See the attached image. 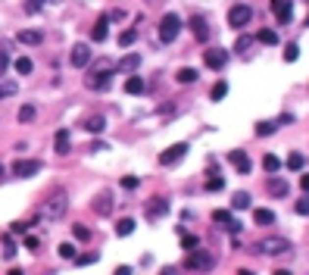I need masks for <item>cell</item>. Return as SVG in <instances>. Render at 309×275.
I'll return each instance as SVG.
<instances>
[{
	"label": "cell",
	"instance_id": "6da1fadb",
	"mask_svg": "<svg viewBox=\"0 0 309 275\" xmlns=\"http://www.w3.org/2000/svg\"><path fill=\"white\" fill-rule=\"evenodd\" d=\"M66 210H69V194L59 188V191H53V194L44 200V206H41V216L50 219V222H56V219H63Z\"/></svg>",
	"mask_w": 309,
	"mask_h": 275
},
{
	"label": "cell",
	"instance_id": "7a4b0ae2",
	"mask_svg": "<svg viewBox=\"0 0 309 275\" xmlns=\"http://www.w3.org/2000/svg\"><path fill=\"white\" fill-rule=\"evenodd\" d=\"M178 31H181V16H178V13H166L159 19V41H162V44H172V41L178 38Z\"/></svg>",
	"mask_w": 309,
	"mask_h": 275
},
{
	"label": "cell",
	"instance_id": "3957f363",
	"mask_svg": "<svg viewBox=\"0 0 309 275\" xmlns=\"http://www.w3.org/2000/svg\"><path fill=\"white\" fill-rule=\"evenodd\" d=\"M284 250H290V241L287 238H275V235L253 244V253H284Z\"/></svg>",
	"mask_w": 309,
	"mask_h": 275
},
{
	"label": "cell",
	"instance_id": "277c9868",
	"mask_svg": "<svg viewBox=\"0 0 309 275\" xmlns=\"http://www.w3.org/2000/svg\"><path fill=\"white\" fill-rule=\"evenodd\" d=\"M250 22H253V10L247 3H237V6L228 10V25L231 28H244V25H250Z\"/></svg>",
	"mask_w": 309,
	"mask_h": 275
},
{
	"label": "cell",
	"instance_id": "5b68a950",
	"mask_svg": "<svg viewBox=\"0 0 309 275\" xmlns=\"http://www.w3.org/2000/svg\"><path fill=\"white\" fill-rule=\"evenodd\" d=\"M109 82H113V72H109V66H106V69H94L88 79H84V84H88L91 91H106Z\"/></svg>",
	"mask_w": 309,
	"mask_h": 275
},
{
	"label": "cell",
	"instance_id": "8992f818",
	"mask_svg": "<svg viewBox=\"0 0 309 275\" xmlns=\"http://www.w3.org/2000/svg\"><path fill=\"white\" fill-rule=\"evenodd\" d=\"M203 63L219 72V69H225V63H228V50H222V47H209V50H203Z\"/></svg>",
	"mask_w": 309,
	"mask_h": 275
},
{
	"label": "cell",
	"instance_id": "52a82bcc",
	"mask_svg": "<svg viewBox=\"0 0 309 275\" xmlns=\"http://www.w3.org/2000/svg\"><path fill=\"white\" fill-rule=\"evenodd\" d=\"M272 13L281 25H287L294 19V0H272Z\"/></svg>",
	"mask_w": 309,
	"mask_h": 275
},
{
	"label": "cell",
	"instance_id": "ba28073f",
	"mask_svg": "<svg viewBox=\"0 0 309 275\" xmlns=\"http://www.w3.org/2000/svg\"><path fill=\"white\" fill-rule=\"evenodd\" d=\"M38 172H41L38 160H16L13 163V175L16 178H31V175H38Z\"/></svg>",
	"mask_w": 309,
	"mask_h": 275
},
{
	"label": "cell",
	"instance_id": "9c48e42d",
	"mask_svg": "<svg viewBox=\"0 0 309 275\" xmlns=\"http://www.w3.org/2000/svg\"><path fill=\"white\" fill-rule=\"evenodd\" d=\"M184 266H187V269H203V272H206V269L212 266V256L206 253V250H197V247H194L191 256L184 260Z\"/></svg>",
	"mask_w": 309,
	"mask_h": 275
},
{
	"label": "cell",
	"instance_id": "30bf717a",
	"mask_svg": "<svg viewBox=\"0 0 309 275\" xmlns=\"http://www.w3.org/2000/svg\"><path fill=\"white\" fill-rule=\"evenodd\" d=\"M184 153H187V144H184V141H181V144H172V147L159 157V163H162V166H175L178 160H184Z\"/></svg>",
	"mask_w": 309,
	"mask_h": 275
},
{
	"label": "cell",
	"instance_id": "8fae6325",
	"mask_svg": "<svg viewBox=\"0 0 309 275\" xmlns=\"http://www.w3.org/2000/svg\"><path fill=\"white\" fill-rule=\"evenodd\" d=\"M212 222H219V225H225V228L231 231V235H237V231H240V222H237L234 216H231L228 210H216V213H212Z\"/></svg>",
	"mask_w": 309,
	"mask_h": 275
},
{
	"label": "cell",
	"instance_id": "7c38bea8",
	"mask_svg": "<svg viewBox=\"0 0 309 275\" xmlns=\"http://www.w3.org/2000/svg\"><path fill=\"white\" fill-rule=\"evenodd\" d=\"M94 213H97V216H109V213H113V194L103 191V194L94 197Z\"/></svg>",
	"mask_w": 309,
	"mask_h": 275
},
{
	"label": "cell",
	"instance_id": "4fadbf2b",
	"mask_svg": "<svg viewBox=\"0 0 309 275\" xmlns=\"http://www.w3.org/2000/svg\"><path fill=\"white\" fill-rule=\"evenodd\" d=\"M88 63H91V47L88 44H75L72 47V66L75 69H84Z\"/></svg>",
	"mask_w": 309,
	"mask_h": 275
},
{
	"label": "cell",
	"instance_id": "5bb4252c",
	"mask_svg": "<svg viewBox=\"0 0 309 275\" xmlns=\"http://www.w3.org/2000/svg\"><path fill=\"white\" fill-rule=\"evenodd\" d=\"M53 147H56V153H59V157H66V153L72 150V135H69V128H59V132H56V138H53Z\"/></svg>",
	"mask_w": 309,
	"mask_h": 275
},
{
	"label": "cell",
	"instance_id": "9a60e30c",
	"mask_svg": "<svg viewBox=\"0 0 309 275\" xmlns=\"http://www.w3.org/2000/svg\"><path fill=\"white\" fill-rule=\"evenodd\" d=\"M228 160L234 163V169L240 172V175H247V172H250V157H247L244 150H231V153H228Z\"/></svg>",
	"mask_w": 309,
	"mask_h": 275
},
{
	"label": "cell",
	"instance_id": "2e32d148",
	"mask_svg": "<svg viewBox=\"0 0 309 275\" xmlns=\"http://www.w3.org/2000/svg\"><path fill=\"white\" fill-rule=\"evenodd\" d=\"M91 38H94V41H106V38H109V16H100V19L94 22Z\"/></svg>",
	"mask_w": 309,
	"mask_h": 275
},
{
	"label": "cell",
	"instance_id": "e0dca14e",
	"mask_svg": "<svg viewBox=\"0 0 309 275\" xmlns=\"http://www.w3.org/2000/svg\"><path fill=\"white\" fill-rule=\"evenodd\" d=\"M191 31H194V38H197V41H206V34H209V25H206V19H203L200 13L191 16Z\"/></svg>",
	"mask_w": 309,
	"mask_h": 275
},
{
	"label": "cell",
	"instance_id": "ac0fdd59",
	"mask_svg": "<svg viewBox=\"0 0 309 275\" xmlns=\"http://www.w3.org/2000/svg\"><path fill=\"white\" fill-rule=\"evenodd\" d=\"M287 191H290V185L284 178H269V194L272 197H287Z\"/></svg>",
	"mask_w": 309,
	"mask_h": 275
},
{
	"label": "cell",
	"instance_id": "d6986e66",
	"mask_svg": "<svg viewBox=\"0 0 309 275\" xmlns=\"http://www.w3.org/2000/svg\"><path fill=\"white\" fill-rule=\"evenodd\" d=\"M137 66H141V56L137 54H125L122 59H119V69H122V72H134Z\"/></svg>",
	"mask_w": 309,
	"mask_h": 275
},
{
	"label": "cell",
	"instance_id": "ffe728a7",
	"mask_svg": "<svg viewBox=\"0 0 309 275\" xmlns=\"http://www.w3.org/2000/svg\"><path fill=\"white\" fill-rule=\"evenodd\" d=\"M134 228H137L134 219H119V222H116V235H119V238H128Z\"/></svg>",
	"mask_w": 309,
	"mask_h": 275
},
{
	"label": "cell",
	"instance_id": "44dd1931",
	"mask_svg": "<svg viewBox=\"0 0 309 275\" xmlns=\"http://www.w3.org/2000/svg\"><path fill=\"white\" fill-rule=\"evenodd\" d=\"M84 128H88L91 135H100L103 128H106V116H91L88 122H84Z\"/></svg>",
	"mask_w": 309,
	"mask_h": 275
},
{
	"label": "cell",
	"instance_id": "7402d4cb",
	"mask_svg": "<svg viewBox=\"0 0 309 275\" xmlns=\"http://www.w3.org/2000/svg\"><path fill=\"white\" fill-rule=\"evenodd\" d=\"M144 91V79L141 75H128L125 79V94H141Z\"/></svg>",
	"mask_w": 309,
	"mask_h": 275
},
{
	"label": "cell",
	"instance_id": "603a6c76",
	"mask_svg": "<svg viewBox=\"0 0 309 275\" xmlns=\"http://www.w3.org/2000/svg\"><path fill=\"white\" fill-rule=\"evenodd\" d=\"M178 84H194L197 82V69H191V66H184V69H178Z\"/></svg>",
	"mask_w": 309,
	"mask_h": 275
},
{
	"label": "cell",
	"instance_id": "cb8c5ba5",
	"mask_svg": "<svg viewBox=\"0 0 309 275\" xmlns=\"http://www.w3.org/2000/svg\"><path fill=\"white\" fill-rule=\"evenodd\" d=\"M19 41H22V44H28V47H38L41 44V31L25 28V31H19Z\"/></svg>",
	"mask_w": 309,
	"mask_h": 275
},
{
	"label": "cell",
	"instance_id": "d4e9b609",
	"mask_svg": "<svg viewBox=\"0 0 309 275\" xmlns=\"http://www.w3.org/2000/svg\"><path fill=\"white\" fill-rule=\"evenodd\" d=\"M262 169L269 172V175H275V172L281 169V160L275 157V153H265V157H262Z\"/></svg>",
	"mask_w": 309,
	"mask_h": 275
},
{
	"label": "cell",
	"instance_id": "484cf974",
	"mask_svg": "<svg viewBox=\"0 0 309 275\" xmlns=\"http://www.w3.org/2000/svg\"><path fill=\"white\" fill-rule=\"evenodd\" d=\"M256 41H259V44L275 47V44H278V34H275L272 28H262V31H256Z\"/></svg>",
	"mask_w": 309,
	"mask_h": 275
},
{
	"label": "cell",
	"instance_id": "4316f807",
	"mask_svg": "<svg viewBox=\"0 0 309 275\" xmlns=\"http://www.w3.org/2000/svg\"><path fill=\"white\" fill-rule=\"evenodd\" d=\"M253 219H256V225H272L275 213L272 210H253Z\"/></svg>",
	"mask_w": 309,
	"mask_h": 275
},
{
	"label": "cell",
	"instance_id": "83f0119b",
	"mask_svg": "<svg viewBox=\"0 0 309 275\" xmlns=\"http://www.w3.org/2000/svg\"><path fill=\"white\" fill-rule=\"evenodd\" d=\"M231 203H234V210H247V206H250V194H247V191H237L234 197H231Z\"/></svg>",
	"mask_w": 309,
	"mask_h": 275
},
{
	"label": "cell",
	"instance_id": "f1b7e54d",
	"mask_svg": "<svg viewBox=\"0 0 309 275\" xmlns=\"http://www.w3.org/2000/svg\"><path fill=\"white\" fill-rule=\"evenodd\" d=\"M225 94H228V82H216L212 91H209V97L212 100H225Z\"/></svg>",
	"mask_w": 309,
	"mask_h": 275
},
{
	"label": "cell",
	"instance_id": "f546056e",
	"mask_svg": "<svg viewBox=\"0 0 309 275\" xmlns=\"http://www.w3.org/2000/svg\"><path fill=\"white\" fill-rule=\"evenodd\" d=\"M13 66H16V72H19V75H28V72H31V69H34V63H31V59H28V56H19V59H16V63H13Z\"/></svg>",
	"mask_w": 309,
	"mask_h": 275
},
{
	"label": "cell",
	"instance_id": "4dcf8cb0",
	"mask_svg": "<svg viewBox=\"0 0 309 275\" xmlns=\"http://www.w3.org/2000/svg\"><path fill=\"white\" fill-rule=\"evenodd\" d=\"M19 91V84L16 82H0V100H6V97H13V94Z\"/></svg>",
	"mask_w": 309,
	"mask_h": 275
},
{
	"label": "cell",
	"instance_id": "1f68e13d",
	"mask_svg": "<svg viewBox=\"0 0 309 275\" xmlns=\"http://www.w3.org/2000/svg\"><path fill=\"white\" fill-rule=\"evenodd\" d=\"M134 38H137V31H134V28H125L122 34H119V47H131Z\"/></svg>",
	"mask_w": 309,
	"mask_h": 275
},
{
	"label": "cell",
	"instance_id": "d6a6232c",
	"mask_svg": "<svg viewBox=\"0 0 309 275\" xmlns=\"http://www.w3.org/2000/svg\"><path fill=\"white\" fill-rule=\"evenodd\" d=\"M166 210H169L166 200H156V203H150V206H147V216H150V219H156V216H162Z\"/></svg>",
	"mask_w": 309,
	"mask_h": 275
},
{
	"label": "cell",
	"instance_id": "836d02e7",
	"mask_svg": "<svg viewBox=\"0 0 309 275\" xmlns=\"http://www.w3.org/2000/svg\"><path fill=\"white\" fill-rule=\"evenodd\" d=\"M6 66H10V44L0 47V79L6 75Z\"/></svg>",
	"mask_w": 309,
	"mask_h": 275
},
{
	"label": "cell",
	"instance_id": "e575fe53",
	"mask_svg": "<svg viewBox=\"0 0 309 275\" xmlns=\"http://www.w3.org/2000/svg\"><path fill=\"white\" fill-rule=\"evenodd\" d=\"M287 169L290 172H300V169H303V153H290V157H287Z\"/></svg>",
	"mask_w": 309,
	"mask_h": 275
},
{
	"label": "cell",
	"instance_id": "d590c367",
	"mask_svg": "<svg viewBox=\"0 0 309 275\" xmlns=\"http://www.w3.org/2000/svg\"><path fill=\"white\" fill-rule=\"evenodd\" d=\"M34 116H38V113H34V107H31V103H25V107H19V122H31Z\"/></svg>",
	"mask_w": 309,
	"mask_h": 275
},
{
	"label": "cell",
	"instance_id": "8d00e7d4",
	"mask_svg": "<svg viewBox=\"0 0 309 275\" xmlns=\"http://www.w3.org/2000/svg\"><path fill=\"white\" fill-rule=\"evenodd\" d=\"M181 244H184V250H194V247H200V238L197 235H181Z\"/></svg>",
	"mask_w": 309,
	"mask_h": 275
},
{
	"label": "cell",
	"instance_id": "74e56055",
	"mask_svg": "<svg viewBox=\"0 0 309 275\" xmlns=\"http://www.w3.org/2000/svg\"><path fill=\"white\" fill-rule=\"evenodd\" d=\"M275 132V122H256V135H262V138H269Z\"/></svg>",
	"mask_w": 309,
	"mask_h": 275
},
{
	"label": "cell",
	"instance_id": "f35d334b",
	"mask_svg": "<svg viewBox=\"0 0 309 275\" xmlns=\"http://www.w3.org/2000/svg\"><path fill=\"white\" fill-rule=\"evenodd\" d=\"M72 238H75V241H88V238H91V231L84 228V225H72Z\"/></svg>",
	"mask_w": 309,
	"mask_h": 275
},
{
	"label": "cell",
	"instance_id": "ab89813d",
	"mask_svg": "<svg viewBox=\"0 0 309 275\" xmlns=\"http://www.w3.org/2000/svg\"><path fill=\"white\" fill-rule=\"evenodd\" d=\"M297 56H300V47L297 44H287L284 47V59H287V63H297Z\"/></svg>",
	"mask_w": 309,
	"mask_h": 275
},
{
	"label": "cell",
	"instance_id": "60d3db41",
	"mask_svg": "<svg viewBox=\"0 0 309 275\" xmlns=\"http://www.w3.org/2000/svg\"><path fill=\"white\" fill-rule=\"evenodd\" d=\"M59 256H63V260H75V247L69 244V241H66V244H59Z\"/></svg>",
	"mask_w": 309,
	"mask_h": 275
},
{
	"label": "cell",
	"instance_id": "b9f144b4",
	"mask_svg": "<svg viewBox=\"0 0 309 275\" xmlns=\"http://www.w3.org/2000/svg\"><path fill=\"white\" fill-rule=\"evenodd\" d=\"M3 256H6V260H13V256H16V244L10 238H3Z\"/></svg>",
	"mask_w": 309,
	"mask_h": 275
},
{
	"label": "cell",
	"instance_id": "7bdbcfd3",
	"mask_svg": "<svg viewBox=\"0 0 309 275\" xmlns=\"http://www.w3.org/2000/svg\"><path fill=\"white\" fill-rule=\"evenodd\" d=\"M206 188H209V191H222V188H225V182L216 175V178H209V182H206Z\"/></svg>",
	"mask_w": 309,
	"mask_h": 275
},
{
	"label": "cell",
	"instance_id": "ee69618b",
	"mask_svg": "<svg viewBox=\"0 0 309 275\" xmlns=\"http://www.w3.org/2000/svg\"><path fill=\"white\" fill-rule=\"evenodd\" d=\"M253 41H256V38H247V34H244V38H240V41H237V44H234V50H240V54H244V50H247V47H250V44H253Z\"/></svg>",
	"mask_w": 309,
	"mask_h": 275
},
{
	"label": "cell",
	"instance_id": "f6af8a7d",
	"mask_svg": "<svg viewBox=\"0 0 309 275\" xmlns=\"http://www.w3.org/2000/svg\"><path fill=\"white\" fill-rule=\"evenodd\" d=\"M41 6H44V0H28V3H25V13H38Z\"/></svg>",
	"mask_w": 309,
	"mask_h": 275
},
{
	"label": "cell",
	"instance_id": "bcb514c9",
	"mask_svg": "<svg viewBox=\"0 0 309 275\" xmlns=\"http://www.w3.org/2000/svg\"><path fill=\"white\" fill-rule=\"evenodd\" d=\"M297 213H300V216H309V197H303V200L297 203Z\"/></svg>",
	"mask_w": 309,
	"mask_h": 275
},
{
	"label": "cell",
	"instance_id": "7dc6e473",
	"mask_svg": "<svg viewBox=\"0 0 309 275\" xmlns=\"http://www.w3.org/2000/svg\"><path fill=\"white\" fill-rule=\"evenodd\" d=\"M25 247H28V250H38V247H41V241L34 238V235H28V238H25Z\"/></svg>",
	"mask_w": 309,
	"mask_h": 275
},
{
	"label": "cell",
	"instance_id": "c3c4849f",
	"mask_svg": "<svg viewBox=\"0 0 309 275\" xmlns=\"http://www.w3.org/2000/svg\"><path fill=\"white\" fill-rule=\"evenodd\" d=\"M122 188H137V178L134 175H125L122 178Z\"/></svg>",
	"mask_w": 309,
	"mask_h": 275
},
{
	"label": "cell",
	"instance_id": "681fc988",
	"mask_svg": "<svg viewBox=\"0 0 309 275\" xmlns=\"http://www.w3.org/2000/svg\"><path fill=\"white\" fill-rule=\"evenodd\" d=\"M25 228H28L25 222H13V231H16V235H25Z\"/></svg>",
	"mask_w": 309,
	"mask_h": 275
},
{
	"label": "cell",
	"instance_id": "f907efd6",
	"mask_svg": "<svg viewBox=\"0 0 309 275\" xmlns=\"http://www.w3.org/2000/svg\"><path fill=\"white\" fill-rule=\"evenodd\" d=\"M91 150H94V153H100V150H109V147H106L103 141H94V144H91Z\"/></svg>",
	"mask_w": 309,
	"mask_h": 275
},
{
	"label": "cell",
	"instance_id": "816d5d0a",
	"mask_svg": "<svg viewBox=\"0 0 309 275\" xmlns=\"http://www.w3.org/2000/svg\"><path fill=\"white\" fill-rule=\"evenodd\" d=\"M94 260H97V256H78V260H75V263H78V266H91Z\"/></svg>",
	"mask_w": 309,
	"mask_h": 275
},
{
	"label": "cell",
	"instance_id": "f5cc1de1",
	"mask_svg": "<svg viewBox=\"0 0 309 275\" xmlns=\"http://www.w3.org/2000/svg\"><path fill=\"white\" fill-rule=\"evenodd\" d=\"M300 188H303V191H309V172H306V175H300Z\"/></svg>",
	"mask_w": 309,
	"mask_h": 275
},
{
	"label": "cell",
	"instance_id": "db71d44e",
	"mask_svg": "<svg viewBox=\"0 0 309 275\" xmlns=\"http://www.w3.org/2000/svg\"><path fill=\"white\" fill-rule=\"evenodd\" d=\"M116 275H134V272L128 269V266H119V269H116Z\"/></svg>",
	"mask_w": 309,
	"mask_h": 275
},
{
	"label": "cell",
	"instance_id": "11a10c76",
	"mask_svg": "<svg viewBox=\"0 0 309 275\" xmlns=\"http://www.w3.org/2000/svg\"><path fill=\"white\" fill-rule=\"evenodd\" d=\"M10 275H25V272L22 269H10Z\"/></svg>",
	"mask_w": 309,
	"mask_h": 275
},
{
	"label": "cell",
	"instance_id": "9f6ffc18",
	"mask_svg": "<svg viewBox=\"0 0 309 275\" xmlns=\"http://www.w3.org/2000/svg\"><path fill=\"white\" fill-rule=\"evenodd\" d=\"M237 275H253V272H250V269H240V272H237Z\"/></svg>",
	"mask_w": 309,
	"mask_h": 275
},
{
	"label": "cell",
	"instance_id": "6f0895ef",
	"mask_svg": "<svg viewBox=\"0 0 309 275\" xmlns=\"http://www.w3.org/2000/svg\"><path fill=\"white\" fill-rule=\"evenodd\" d=\"M275 275H290V272H287V269H278V272H275Z\"/></svg>",
	"mask_w": 309,
	"mask_h": 275
},
{
	"label": "cell",
	"instance_id": "680465c9",
	"mask_svg": "<svg viewBox=\"0 0 309 275\" xmlns=\"http://www.w3.org/2000/svg\"><path fill=\"white\" fill-rule=\"evenodd\" d=\"M306 25H309V16H306Z\"/></svg>",
	"mask_w": 309,
	"mask_h": 275
},
{
	"label": "cell",
	"instance_id": "91938a15",
	"mask_svg": "<svg viewBox=\"0 0 309 275\" xmlns=\"http://www.w3.org/2000/svg\"><path fill=\"white\" fill-rule=\"evenodd\" d=\"M162 275H169V272H162Z\"/></svg>",
	"mask_w": 309,
	"mask_h": 275
}]
</instances>
